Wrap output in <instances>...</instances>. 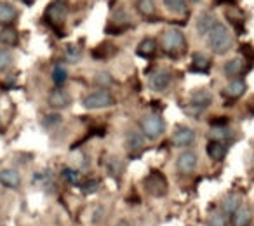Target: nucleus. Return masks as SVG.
I'll use <instances>...</instances> for the list:
<instances>
[{
	"label": "nucleus",
	"instance_id": "obj_1",
	"mask_svg": "<svg viewBox=\"0 0 254 226\" xmlns=\"http://www.w3.org/2000/svg\"><path fill=\"white\" fill-rule=\"evenodd\" d=\"M207 46L218 56L226 54L233 46V33L230 32L228 26L221 25V23H216L214 28L209 32L207 35Z\"/></svg>",
	"mask_w": 254,
	"mask_h": 226
},
{
	"label": "nucleus",
	"instance_id": "obj_2",
	"mask_svg": "<svg viewBox=\"0 0 254 226\" xmlns=\"http://www.w3.org/2000/svg\"><path fill=\"white\" fill-rule=\"evenodd\" d=\"M139 127H141V134L148 139H159L160 136L166 132V120L157 113H150L145 115L139 120Z\"/></svg>",
	"mask_w": 254,
	"mask_h": 226
},
{
	"label": "nucleus",
	"instance_id": "obj_3",
	"mask_svg": "<svg viewBox=\"0 0 254 226\" xmlns=\"http://www.w3.org/2000/svg\"><path fill=\"white\" fill-rule=\"evenodd\" d=\"M115 105V98L110 91L106 89H98L94 92H89L84 99H82V106L85 110H101L108 108V106Z\"/></svg>",
	"mask_w": 254,
	"mask_h": 226
},
{
	"label": "nucleus",
	"instance_id": "obj_4",
	"mask_svg": "<svg viewBox=\"0 0 254 226\" xmlns=\"http://www.w3.org/2000/svg\"><path fill=\"white\" fill-rule=\"evenodd\" d=\"M185 44H187V40H185V35L180 28L171 26V28H167L166 32H164L162 47L169 56H173V54H180L181 51L185 49Z\"/></svg>",
	"mask_w": 254,
	"mask_h": 226
},
{
	"label": "nucleus",
	"instance_id": "obj_5",
	"mask_svg": "<svg viewBox=\"0 0 254 226\" xmlns=\"http://www.w3.org/2000/svg\"><path fill=\"white\" fill-rule=\"evenodd\" d=\"M211 105H212V92L207 91V89H198V91H195L190 96V103L187 106V112L191 113V115H198V113H202Z\"/></svg>",
	"mask_w": 254,
	"mask_h": 226
},
{
	"label": "nucleus",
	"instance_id": "obj_6",
	"mask_svg": "<svg viewBox=\"0 0 254 226\" xmlns=\"http://www.w3.org/2000/svg\"><path fill=\"white\" fill-rule=\"evenodd\" d=\"M66 16H68V5L64 0H54V2L49 4V7L46 9V19L53 28L63 25Z\"/></svg>",
	"mask_w": 254,
	"mask_h": 226
},
{
	"label": "nucleus",
	"instance_id": "obj_7",
	"mask_svg": "<svg viewBox=\"0 0 254 226\" xmlns=\"http://www.w3.org/2000/svg\"><path fill=\"white\" fill-rule=\"evenodd\" d=\"M143 186H145V190L148 191L152 197H164V195L167 193L166 177H164L162 172H157V170L150 172V176L143 181Z\"/></svg>",
	"mask_w": 254,
	"mask_h": 226
},
{
	"label": "nucleus",
	"instance_id": "obj_8",
	"mask_svg": "<svg viewBox=\"0 0 254 226\" xmlns=\"http://www.w3.org/2000/svg\"><path fill=\"white\" fill-rule=\"evenodd\" d=\"M197 164H198L197 153L191 152V150H187V152H183L178 157L176 169H178V172L183 174V176H190V174H193L195 169H197Z\"/></svg>",
	"mask_w": 254,
	"mask_h": 226
},
{
	"label": "nucleus",
	"instance_id": "obj_9",
	"mask_svg": "<svg viewBox=\"0 0 254 226\" xmlns=\"http://www.w3.org/2000/svg\"><path fill=\"white\" fill-rule=\"evenodd\" d=\"M173 84V73L169 70H157L153 75H150L148 78V87L153 92H164L166 89H169V85Z\"/></svg>",
	"mask_w": 254,
	"mask_h": 226
},
{
	"label": "nucleus",
	"instance_id": "obj_10",
	"mask_svg": "<svg viewBox=\"0 0 254 226\" xmlns=\"http://www.w3.org/2000/svg\"><path fill=\"white\" fill-rule=\"evenodd\" d=\"M197 139V134H195L193 129L190 127H178L173 134V145L178 146V148H188L191 146Z\"/></svg>",
	"mask_w": 254,
	"mask_h": 226
},
{
	"label": "nucleus",
	"instance_id": "obj_11",
	"mask_svg": "<svg viewBox=\"0 0 254 226\" xmlns=\"http://www.w3.org/2000/svg\"><path fill=\"white\" fill-rule=\"evenodd\" d=\"M216 16L212 14V12H200L197 18V21H195V30H197V33L200 37H205L209 35V32H211L212 28L216 26Z\"/></svg>",
	"mask_w": 254,
	"mask_h": 226
},
{
	"label": "nucleus",
	"instance_id": "obj_12",
	"mask_svg": "<svg viewBox=\"0 0 254 226\" xmlns=\"http://www.w3.org/2000/svg\"><path fill=\"white\" fill-rule=\"evenodd\" d=\"M242 207V197L239 193H228L221 200V212L226 216H233Z\"/></svg>",
	"mask_w": 254,
	"mask_h": 226
},
{
	"label": "nucleus",
	"instance_id": "obj_13",
	"mask_svg": "<svg viewBox=\"0 0 254 226\" xmlns=\"http://www.w3.org/2000/svg\"><path fill=\"white\" fill-rule=\"evenodd\" d=\"M0 184L11 190H18L21 186V174L16 169H4L0 170Z\"/></svg>",
	"mask_w": 254,
	"mask_h": 226
},
{
	"label": "nucleus",
	"instance_id": "obj_14",
	"mask_svg": "<svg viewBox=\"0 0 254 226\" xmlns=\"http://www.w3.org/2000/svg\"><path fill=\"white\" fill-rule=\"evenodd\" d=\"M244 70H246V61L242 57H233L223 64V73L228 78H239Z\"/></svg>",
	"mask_w": 254,
	"mask_h": 226
},
{
	"label": "nucleus",
	"instance_id": "obj_15",
	"mask_svg": "<svg viewBox=\"0 0 254 226\" xmlns=\"http://www.w3.org/2000/svg\"><path fill=\"white\" fill-rule=\"evenodd\" d=\"M70 105V94H68L64 89L61 87H56L54 91H51L49 94V106L56 110H63Z\"/></svg>",
	"mask_w": 254,
	"mask_h": 226
},
{
	"label": "nucleus",
	"instance_id": "obj_16",
	"mask_svg": "<svg viewBox=\"0 0 254 226\" xmlns=\"http://www.w3.org/2000/svg\"><path fill=\"white\" fill-rule=\"evenodd\" d=\"M126 145L129 148V152H141L145 148V136L138 131H127L126 132Z\"/></svg>",
	"mask_w": 254,
	"mask_h": 226
},
{
	"label": "nucleus",
	"instance_id": "obj_17",
	"mask_svg": "<svg viewBox=\"0 0 254 226\" xmlns=\"http://www.w3.org/2000/svg\"><path fill=\"white\" fill-rule=\"evenodd\" d=\"M207 155H209V159L214 160V162H221V160L225 159V155H226L225 143L216 141V139H211V141L207 143Z\"/></svg>",
	"mask_w": 254,
	"mask_h": 226
},
{
	"label": "nucleus",
	"instance_id": "obj_18",
	"mask_svg": "<svg viewBox=\"0 0 254 226\" xmlns=\"http://www.w3.org/2000/svg\"><path fill=\"white\" fill-rule=\"evenodd\" d=\"M157 53V40L153 37H146L136 47V54L141 57H152Z\"/></svg>",
	"mask_w": 254,
	"mask_h": 226
},
{
	"label": "nucleus",
	"instance_id": "obj_19",
	"mask_svg": "<svg viewBox=\"0 0 254 226\" xmlns=\"http://www.w3.org/2000/svg\"><path fill=\"white\" fill-rule=\"evenodd\" d=\"M18 18V9L9 2H0V25H11Z\"/></svg>",
	"mask_w": 254,
	"mask_h": 226
},
{
	"label": "nucleus",
	"instance_id": "obj_20",
	"mask_svg": "<svg viewBox=\"0 0 254 226\" xmlns=\"http://www.w3.org/2000/svg\"><path fill=\"white\" fill-rule=\"evenodd\" d=\"M253 223V211L249 207H240L239 211L233 214V221L232 226H251Z\"/></svg>",
	"mask_w": 254,
	"mask_h": 226
},
{
	"label": "nucleus",
	"instance_id": "obj_21",
	"mask_svg": "<svg viewBox=\"0 0 254 226\" xmlns=\"http://www.w3.org/2000/svg\"><path fill=\"white\" fill-rule=\"evenodd\" d=\"M246 89H247V84L244 78H233V80L226 85V94L232 99H237L246 92Z\"/></svg>",
	"mask_w": 254,
	"mask_h": 226
},
{
	"label": "nucleus",
	"instance_id": "obj_22",
	"mask_svg": "<svg viewBox=\"0 0 254 226\" xmlns=\"http://www.w3.org/2000/svg\"><path fill=\"white\" fill-rule=\"evenodd\" d=\"M164 7L174 16H183L188 12L187 0H164Z\"/></svg>",
	"mask_w": 254,
	"mask_h": 226
},
{
	"label": "nucleus",
	"instance_id": "obj_23",
	"mask_svg": "<svg viewBox=\"0 0 254 226\" xmlns=\"http://www.w3.org/2000/svg\"><path fill=\"white\" fill-rule=\"evenodd\" d=\"M209 66H211V59H209L207 54H204V53L191 54V68H193V70L207 71Z\"/></svg>",
	"mask_w": 254,
	"mask_h": 226
},
{
	"label": "nucleus",
	"instance_id": "obj_24",
	"mask_svg": "<svg viewBox=\"0 0 254 226\" xmlns=\"http://www.w3.org/2000/svg\"><path fill=\"white\" fill-rule=\"evenodd\" d=\"M18 40H19V35L14 28L5 26V28L0 30V44H4V46H16Z\"/></svg>",
	"mask_w": 254,
	"mask_h": 226
},
{
	"label": "nucleus",
	"instance_id": "obj_25",
	"mask_svg": "<svg viewBox=\"0 0 254 226\" xmlns=\"http://www.w3.org/2000/svg\"><path fill=\"white\" fill-rule=\"evenodd\" d=\"M94 84L98 85L99 89H106V91H108V87H112V85L115 84V80H113V77L108 73V71L101 70L94 75Z\"/></svg>",
	"mask_w": 254,
	"mask_h": 226
},
{
	"label": "nucleus",
	"instance_id": "obj_26",
	"mask_svg": "<svg viewBox=\"0 0 254 226\" xmlns=\"http://www.w3.org/2000/svg\"><path fill=\"white\" fill-rule=\"evenodd\" d=\"M136 7H138L139 14L145 16V18H153L155 16V4H153V0H138Z\"/></svg>",
	"mask_w": 254,
	"mask_h": 226
},
{
	"label": "nucleus",
	"instance_id": "obj_27",
	"mask_svg": "<svg viewBox=\"0 0 254 226\" xmlns=\"http://www.w3.org/2000/svg\"><path fill=\"white\" fill-rule=\"evenodd\" d=\"M205 225L207 226H228V218H226V214H223L221 211H214L209 214Z\"/></svg>",
	"mask_w": 254,
	"mask_h": 226
},
{
	"label": "nucleus",
	"instance_id": "obj_28",
	"mask_svg": "<svg viewBox=\"0 0 254 226\" xmlns=\"http://www.w3.org/2000/svg\"><path fill=\"white\" fill-rule=\"evenodd\" d=\"M66 78H68V70L63 64H56V66L53 68V82L58 87H61V85L66 82Z\"/></svg>",
	"mask_w": 254,
	"mask_h": 226
},
{
	"label": "nucleus",
	"instance_id": "obj_29",
	"mask_svg": "<svg viewBox=\"0 0 254 226\" xmlns=\"http://www.w3.org/2000/svg\"><path fill=\"white\" fill-rule=\"evenodd\" d=\"M63 122V115L61 113H47L46 117L42 118V125L46 129H54Z\"/></svg>",
	"mask_w": 254,
	"mask_h": 226
},
{
	"label": "nucleus",
	"instance_id": "obj_30",
	"mask_svg": "<svg viewBox=\"0 0 254 226\" xmlns=\"http://www.w3.org/2000/svg\"><path fill=\"white\" fill-rule=\"evenodd\" d=\"M233 136V132L230 131V127L226 125V127H212L211 131V138L216 139V141H226V139H230Z\"/></svg>",
	"mask_w": 254,
	"mask_h": 226
},
{
	"label": "nucleus",
	"instance_id": "obj_31",
	"mask_svg": "<svg viewBox=\"0 0 254 226\" xmlns=\"http://www.w3.org/2000/svg\"><path fill=\"white\" fill-rule=\"evenodd\" d=\"M63 179L70 184H80V172L77 169H71V167H64Z\"/></svg>",
	"mask_w": 254,
	"mask_h": 226
},
{
	"label": "nucleus",
	"instance_id": "obj_32",
	"mask_svg": "<svg viewBox=\"0 0 254 226\" xmlns=\"http://www.w3.org/2000/svg\"><path fill=\"white\" fill-rule=\"evenodd\" d=\"M64 54H66V59L70 61V63H77V61H80V57H82L80 47L75 46V44H70V46H66V51H64Z\"/></svg>",
	"mask_w": 254,
	"mask_h": 226
},
{
	"label": "nucleus",
	"instance_id": "obj_33",
	"mask_svg": "<svg viewBox=\"0 0 254 226\" xmlns=\"http://www.w3.org/2000/svg\"><path fill=\"white\" fill-rule=\"evenodd\" d=\"M12 64V54L9 49H0V71H4L7 70L9 66Z\"/></svg>",
	"mask_w": 254,
	"mask_h": 226
},
{
	"label": "nucleus",
	"instance_id": "obj_34",
	"mask_svg": "<svg viewBox=\"0 0 254 226\" xmlns=\"http://www.w3.org/2000/svg\"><path fill=\"white\" fill-rule=\"evenodd\" d=\"M108 170H110V174H112V176L119 177L120 174H122V170H124L122 162H120L119 159H115V157H112V159H110V162H108Z\"/></svg>",
	"mask_w": 254,
	"mask_h": 226
},
{
	"label": "nucleus",
	"instance_id": "obj_35",
	"mask_svg": "<svg viewBox=\"0 0 254 226\" xmlns=\"http://www.w3.org/2000/svg\"><path fill=\"white\" fill-rule=\"evenodd\" d=\"M226 19H228L233 26H237V28L242 26V12H240L239 16H235V12L233 11H226Z\"/></svg>",
	"mask_w": 254,
	"mask_h": 226
},
{
	"label": "nucleus",
	"instance_id": "obj_36",
	"mask_svg": "<svg viewBox=\"0 0 254 226\" xmlns=\"http://www.w3.org/2000/svg\"><path fill=\"white\" fill-rule=\"evenodd\" d=\"M230 124L228 117H214L211 118V127H226Z\"/></svg>",
	"mask_w": 254,
	"mask_h": 226
},
{
	"label": "nucleus",
	"instance_id": "obj_37",
	"mask_svg": "<svg viewBox=\"0 0 254 226\" xmlns=\"http://www.w3.org/2000/svg\"><path fill=\"white\" fill-rule=\"evenodd\" d=\"M240 53L244 54V56H242V59H244V61H246V59L253 61V59H254V49H253L251 46H247V44H246V46L240 47Z\"/></svg>",
	"mask_w": 254,
	"mask_h": 226
},
{
	"label": "nucleus",
	"instance_id": "obj_38",
	"mask_svg": "<svg viewBox=\"0 0 254 226\" xmlns=\"http://www.w3.org/2000/svg\"><path fill=\"white\" fill-rule=\"evenodd\" d=\"M96 186H98V183H96V181L92 179V181H87V183H85L82 188H84L85 191H92V190H96Z\"/></svg>",
	"mask_w": 254,
	"mask_h": 226
},
{
	"label": "nucleus",
	"instance_id": "obj_39",
	"mask_svg": "<svg viewBox=\"0 0 254 226\" xmlns=\"http://www.w3.org/2000/svg\"><path fill=\"white\" fill-rule=\"evenodd\" d=\"M115 226H134V225H131L129 221H126V219H122V221H119Z\"/></svg>",
	"mask_w": 254,
	"mask_h": 226
},
{
	"label": "nucleus",
	"instance_id": "obj_40",
	"mask_svg": "<svg viewBox=\"0 0 254 226\" xmlns=\"http://www.w3.org/2000/svg\"><path fill=\"white\" fill-rule=\"evenodd\" d=\"M247 108H249L251 112L254 113V98H251V99H249V103H247Z\"/></svg>",
	"mask_w": 254,
	"mask_h": 226
},
{
	"label": "nucleus",
	"instance_id": "obj_41",
	"mask_svg": "<svg viewBox=\"0 0 254 226\" xmlns=\"http://www.w3.org/2000/svg\"><path fill=\"white\" fill-rule=\"evenodd\" d=\"M0 129H2V120H0Z\"/></svg>",
	"mask_w": 254,
	"mask_h": 226
}]
</instances>
